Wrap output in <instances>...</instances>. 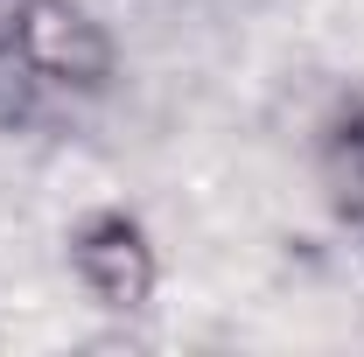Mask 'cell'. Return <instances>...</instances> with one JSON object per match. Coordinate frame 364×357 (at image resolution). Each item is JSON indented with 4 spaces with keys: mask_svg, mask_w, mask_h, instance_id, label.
<instances>
[{
    "mask_svg": "<svg viewBox=\"0 0 364 357\" xmlns=\"http://www.w3.org/2000/svg\"><path fill=\"white\" fill-rule=\"evenodd\" d=\"M21 63L63 91H98L112 78V36L70 0H36L28 36H21Z\"/></svg>",
    "mask_w": 364,
    "mask_h": 357,
    "instance_id": "7a4b0ae2",
    "label": "cell"
},
{
    "mask_svg": "<svg viewBox=\"0 0 364 357\" xmlns=\"http://www.w3.org/2000/svg\"><path fill=\"white\" fill-rule=\"evenodd\" d=\"M28 14H36V0H0V56H21Z\"/></svg>",
    "mask_w": 364,
    "mask_h": 357,
    "instance_id": "3957f363",
    "label": "cell"
},
{
    "mask_svg": "<svg viewBox=\"0 0 364 357\" xmlns=\"http://www.w3.org/2000/svg\"><path fill=\"white\" fill-rule=\"evenodd\" d=\"M70 267H77V280L91 287L98 309H140L154 294V245L127 211H98V218L77 224Z\"/></svg>",
    "mask_w": 364,
    "mask_h": 357,
    "instance_id": "6da1fadb",
    "label": "cell"
}]
</instances>
